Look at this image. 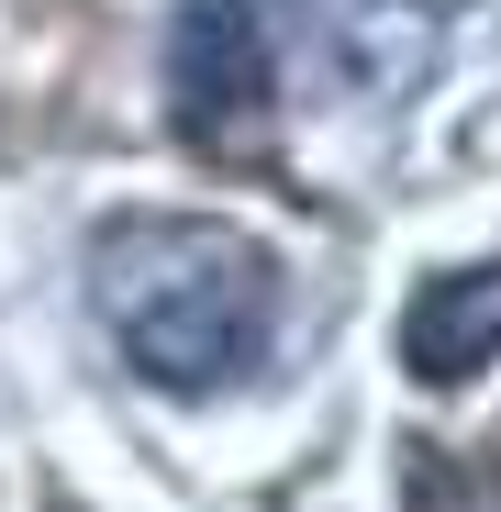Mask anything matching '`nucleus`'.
I'll return each instance as SVG.
<instances>
[{"instance_id":"obj_2","label":"nucleus","mask_w":501,"mask_h":512,"mask_svg":"<svg viewBox=\"0 0 501 512\" xmlns=\"http://www.w3.org/2000/svg\"><path fill=\"white\" fill-rule=\"evenodd\" d=\"M167 112L190 134H234L268 112V23L245 0H179L167 12Z\"/></svg>"},{"instance_id":"obj_1","label":"nucleus","mask_w":501,"mask_h":512,"mask_svg":"<svg viewBox=\"0 0 501 512\" xmlns=\"http://www.w3.org/2000/svg\"><path fill=\"white\" fill-rule=\"evenodd\" d=\"M90 301L112 323V346L156 390H234L268 357L279 323V256L234 223L190 212H134L90 245Z\"/></svg>"},{"instance_id":"obj_3","label":"nucleus","mask_w":501,"mask_h":512,"mask_svg":"<svg viewBox=\"0 0 501 512\" xmlns=\"http://www.w3.org/2000/svg\"><path fill=\"white\" fill-rule=\"evenodd\" d=\"M501 357V268H446L401 301V368L424 390H457Z\"/></svg>"}]
</instances>
